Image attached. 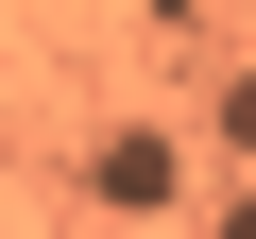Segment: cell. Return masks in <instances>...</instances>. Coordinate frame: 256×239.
Listing matches in <instances>:
<instances>
[{"mask_svg":"<svg viewBox=\"0 0 256 239\" xmlns=\"http://www.w3.org/2000/svg\"><path fill=\"white\" fill-rule=\"evenodd\" d=\"M171 188H188V154H171V137H154V120H120V137H102V154H86V205H120V222H154V205H171Z\"/></svg>","mask_w":256,"mask_h":239,"instance_id":"cell-1","label":"cell"},{"mask_svg":"<svg viewBox=\"0 0 256 239\" xmlns=\"http://www.w3.org/2000/svg\"><path fill=\"white\" fill-rule=\"evenodd\" d=\"M222 137H239V154H256V68H239V86H222Z\"/></svg>","mask_w":256,"mask_h":239,"instance_id":"cell-2","label":"cell"},{"mask_svg":"<svg viewBox=\"0 0 256 239\" xmlns=\"http://www.w3.org/2000/svg\"><path fill=\"white\" fill-rule=\"evenodd\" d=\"M205 239H256V188H222V222H205Z\"/></svg>","mask_w":256,"mask_h":239,"instance_id":"cell-3","label":"cell"}]
</instances>
